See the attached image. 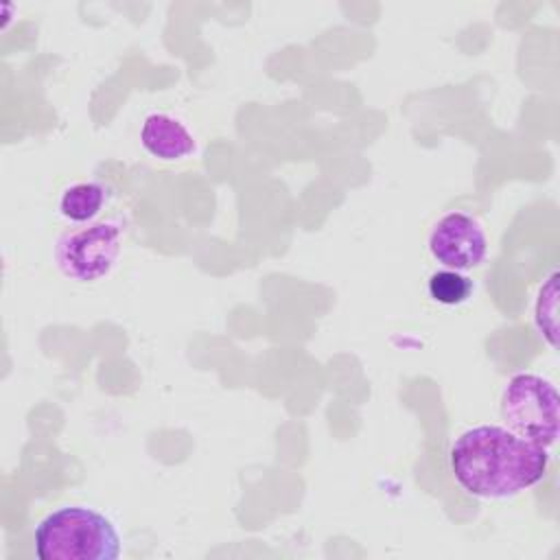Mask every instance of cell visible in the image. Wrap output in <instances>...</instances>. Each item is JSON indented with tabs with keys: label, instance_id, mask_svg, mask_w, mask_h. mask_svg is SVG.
<instances>
[{
	"label": "cell",
	"instance_id": "6da1fadb",
	"mask_svg": "<svg viewBox=\"0 0 560 560\" xmlns=\"http://www.w3.org/2000/svg\"><path fill=\"white\" fill-rule=\"evenodd\" d=\"M455 483L475 499L505 501L534 488L547 475L549 448L503 424H475L448 451Z\"/></svg>",
	"mask_w": 560,
	"mask_h": 560
},
{
	"label": "cell",
	"instance_id": "7a4b0ae2",
	"mask_svg": "<svg viewBox=\"0 0 560 560\" xmlns=\"http://www.w3.org/2000/svg\"><path fill=\"white\" fill-rule=\"evenodd\" d=\"M33 551L39 560H116L122 538L103 512L90 505H63L35 525Z\"/></svg>",
	"mask_w": 560,
	"mask_h": 560
},
{
	"label": "cell",
	"instance_id": "3957f363",
	"mask_svg": "<svg viewBox=\"0 0 560 560\" xmlns=\"http://www.w3.org/2000/svg\"><path fill=\"white\" fill-rule=\"evenodd\" d=\"M499 411L503 427L516 435L551 448L560 429V396L556 385L534 372H518L501 389Z\"/></svg>",
	"mask_w": 560,
	"mask_h": 560
},
{
	"label": "cell",
	"instance_id": "277c9868",
	"mask_svg": "<svg viewBox=\"0 0 560 560\" xmlns=\"http://www.w3.org/2000/svg\"><path fill=\"white\" fill-rule=\"evenodd\" d=\"M122 252V225L114 219L66 228L52 243V262L72 282L105 278Z\"/></svg>",
	"mask_w": 560,
	"mask_h": 560
},
{
	"label": "cell",
	"instance_id": "5b68a950",
	"mask_svg": "<svg viewBox=\"0 0 560 560\" xmlns=\"http://www.w3.org/2000/svg\"><path fill=\"white\" fill-rule=\"evenodd\" d=\"M433 260L444 269L470 271L479 267L488 254V236L483 225L468 212L451 210L442 214L427 238Z\"/></svg>",
	"mask_w": 560,
	"mask_h": 560
},
{
	"label": "cell",
	"instance_id": "8992f818",
	"mask_svg": "<svg viewBox=\"0 0 560 560\" xmlns=\"http://www.w3.org/2000/svg\"><path fill=\"white\" fill-rule=\"evenodd\" d=\"M140 144L149 155L162 162L184 160L197 149L192 131L177 116L166 112H151L142 120Z\"/></svg>",
	"mask_w": 560,
	"mask_h": 560
},
{
	"label": "cell",
	"instance_id": "52a82bcc",
	"mask_svg": "<svg viewBox=\"0 0 560 560\" xmlns=\"http://www.w3.org/2000/svg\"><path fill=\"white\" fill-rule=\"evenodd\" d=\"M107 201V188L101 182H74L59 197V214L72 225L92 223Z\"/></svg>",
	"mask_w": 560,
	"mask_h": 560
},
{
	"label": "cell",
	"instance_id": "ba28073f",
	"mask_svg": "<svg viewBox=\"0 0 560 560\" xmlns=\"http://www.w3.org/2000/svg\"><path fill=\"white\" fill-rule=\"evenodd\" d=\"M429 298L442 306H459L470 300L475 284L464 271L455 269H438L427 280Z\"/></svg>",
	"mask_w": 560,
	"mask_h": 560
},
{
	"label": "cell",
	"instance_id": "9c48e42d",
	"mask_svg": "<svg viewBox=\"0 0 560 560\" xmlns=\"http://www.w3.org/2000/svg\"><path fill=\"white\" fill-rule=\"evenodd\" d=\"M556 311H558V271H553L542 287L538 289L536 304H534V324L540 332V337L556 348L558 339V322H556Z\"/></svg>",
	"mask_w": 560,
	"mask_h": 560
}]
</instances>
